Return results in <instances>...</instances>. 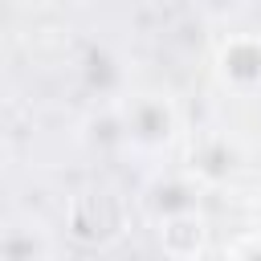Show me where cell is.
<instances>
[{
  "label": "cell",
  "instance_id": "8992f818",
  "mask_svg": "<svg viewBox=\"0 0 261 261\" xmlns=\"http://www.w3.org/2000/svg\"><path fill=\"white\" fill-rule=\"evenodd\" d=\"M208 16H228V12H237L241 8V0H196Z\"/></svg>",
  "mask_w": 261,
  "mask_h": 261
},
{
  "label": "cell",
  "instance_id": "52a82bcc",
  "mask_svg": "<svg viewBox=\"0 0 261 261\" xmlns=\"http://www.w3.org/2000/svg\"><path fill=\"white\" fill-rule=\"evenodd\" d=\"M257 224H261V200H257Z\"/></svg>",
  "mask_w": 261,
  "mask_h": 261
},
{
  "label": "cell",
  "instance_id": "277c9868",
  "mask_svg": "<svg viewBox=\"0 0 261 261\" xmlns=\"http://www.w3.org/2000/svg\"><path fill=\"white\" fill-rule=\"evenodd\" d=\"M0 253L12 257V261H33V257H53L57 253V241H53V228H45L41 220H8L4 232H0Z\"/></svg>",
  "mask_w": 261,
  "mask_h": 261
},
{
  "label": "cell",
  "instance_id": "6da1fadb",
  "mask_svg": "<svg viewBox=\"0 0 261 261\" xmlns=\"http://www.w3.org/2000/svg\"><path fill=\"white\" fill-rule=\"evenodd\" d=\"M118 126H122V147L126 151H167L171 139L179 135V114L175 102L163 90H126L118 102Z\"/></svg>",
  "mask_w": 261,
  "mask_h": 261
},
{
  "label": "cell",
  "instance_id": "3957f363",
  "mask_svg": "<svg viewBox=\"0 0 261 261\" xmlns=\"http://www.w3.org/2000/svg\"><path fill=\"white\" fill-rule=\"evenodd\" d=\"M159 249L171 257H196L208 249V220H204L200 204L159 216Z\"/></svg>",
  "mask_w": 261,
  "mask_h": 261
},
{
  "label": "cell",
  "instance_id": "5b68a950",
  "mask_svg": "<svg viewBox=\"0 0 261 261\" xmlns=\"http://www.w3.org/2000/svg\"><path fill=\"white\" fill-rule=\"evenodd\" d=\"M237 171V155L224 139H204L200 147H192V163H188V175L200 179V184H224L228 175Z\"/></svg>",
  "mask_w": 261,
  "mask_h": 261
},
{
  "label": "cell",
  "instance_id": "7a4b0ae2",
  "mask_svg": "<svg viewBox=\"0 0 261 261\" xmlns=\"http://www.w3.org/2000/svg\"><path fill=\"white\" fill-rule=\"evenodd\" d=\"M216 73L232 94L261 90V37L257 33H228L216 49Z\"/></svg>",
  "mask_w": 261,
  "mask_h": 261
}]
</instances>
